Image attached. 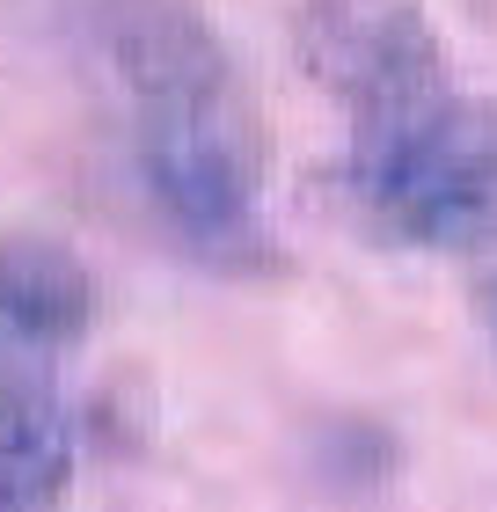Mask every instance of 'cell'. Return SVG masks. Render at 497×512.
I'll use <instances>...</instances> for the list:
<instances>
[{
    "label": "cell",
    "instance_id": "2",
    "mask_svg": "<svg viewBox=\"0 0 497 512\" xmlns=\"http://www.w3.org/2000/svg\"><path fill=\"white\" fill-rule=\"evenodd\" d=\"M139 191L154 220L227 278H271L286 256L264 220V176L234 103L139 110Z\"/></svg>",
    "mask_w": 497,
    "mask_h": 512
},
{
    "label": "cell",
    "instance_id": "9",
    "mask_svg": "<svg viewBox=\"0 0 497 512\" xmlns=\"http://www.w3.org/2000/svg\"><path fill=\"white\" fill-rule=\"evenodd\" d=\"M0 512H8V505H0Z\"/></svg>",
    "mask_w": 497,
    "mask_h": 512
},
{
    "label": "cell",
    "instance_id": "6",
    "mask_svg": "<svg viewBox=\"0 0 497 512\" xmlns=\"http://www.w3.org/2000/svg\"><path fill=\"white\" fill-rule=\"evenodd\" d=\"M96 322V278L66 242L30 235V227H8L0 235V330L37 344V352H59V344L88 337Z\"/></svg>",
    "mask_w": 497,
    "mask_h": 512
},
{
    "label": "cell",
    "instance_id": "7",
    "mask_svg": "<svg viewBox=\"0 0 497 512\" xmlns=\"http://www.w3.org/2000/svg\"><path fill=\"white\" fill-rule=\"evenodd\" d=\"M476 315H483V330L497 337V271H490L483 286H476Z\"/></svg>",
    "mask_w": 497,
    "mask_h": 512
},
{
    "label": "cell",
    "instance_id": "5",
    "mask_svg": "<svg viewBox=\"0 0 497 512\" xmlns=\"http://www.w3.org/2000/svg\"><path fill=\"white\" fill-rule=\"evenodd\" d=\"M52 352L0 330V505L59 512L74 483V410L52 381Z\"/></svg>",
    "mask_w": 497,
    "mask_h": 512
},
{
    "label": "cell",
    "instance_id": "8",
    "mask_svg": "<svg viewBox=\"0 0 497 512\" xmlns=\"http://www.w3.org/2000/svg\"><path fill=\"white\" fill-rule=\"evenodd\" d=\"M468 8H476V15H490V22H497V0H468Z\"/></svg>",
    "mask_w": 497,
    "mask_h": 512
},
{
    "label": "cell",
    "instance_id": "1",
    "mask_svg": "<svg viewBox=\"0 0 497 512\" xmlns=\"http://www.w3.org/2000/svg\"><path fill=\"white\" fill-rule=\"evenodd\" d=\"M344 198L395 249L468 256L497 242V110L439 88L410 110L351 125Z\"/></svg>",
    "mask_w": 497,
    "mask_h": 512
},
{
    "label": "cell",
    "instance_id": "3",
    "mask_svg": "<svg viewBox=\"0 0 497 512\" xmlns=\"http://www.w3.org/2000/svg\"><path fill=\"white\" fill-rule=\"evenodd\" d=\"M293 59L351 125L454 88L446 44L417 0H300Z\"/></svg>",
    "mask_w": 497,
    "mask_h": 512
},
{
    "label": "cell",
    "instance_id": "4",
    "mask_svg": "<svg viewBox=\"0 0 497 512\" xmlns=\"http://www.w3.org/2000/svg\"><path fill=\"white\" fill-rule=\"evenodd\" d=\"M103 66L132 110H198L234 103V59L198 0H96L88 8Z\"/></svg>",
    "mask_w": 497,
    "mask_h": 512
}]
</instances>
